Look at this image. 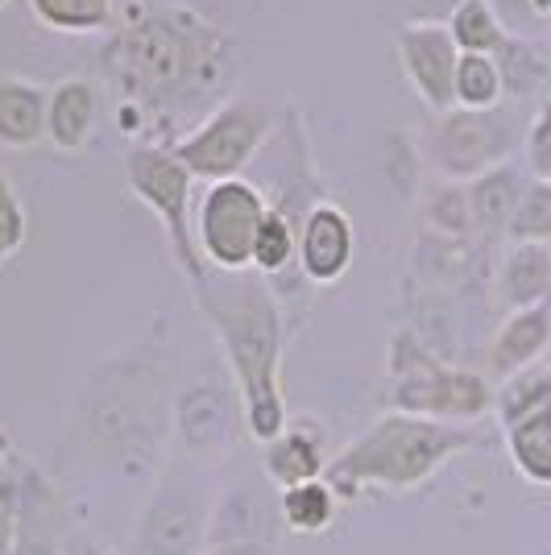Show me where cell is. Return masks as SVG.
<instances>
[{"instance_id": "cell-12", "label": "cell", "mask_w": 551, "mask_h": 555, "mask_svg": "<svg viewBox=\"0 0 551 555\" xmlns=\"http://www.w3.org/2000/svg\"><path fill=\"white\" fill-rule=\"evenodd\" d=\"M17 473H22V509H17L13 555H63V539H67L63 493L34 464H17Z\"/></svg>"}, {"instance_id": "cell-11", "label": "cell", "mask_w": 551, "mask_h": 555, "mask_svg": "<svg viewBox=\"0 0 551 555\" xmlns=\"http://www.w3.org/2000/svg\"><path fill=\"white\" fill-rule=\"evenodd\" d=\"M394 47H398V59H402V70L411 79L414 95L432 108V113H448L457 108L452 100V83H457V63L460 50L448 34V25L439 22H414L402 25L394 34Z\"/></svg>"}, {"instance_id": "cell-10", "label": "cell", "mask_w": 551, "mask_h": 555, "mask_svg": "<svg viewBox=\"0 0 551 555\" xmlns=\"http://www.w3.org/2000/svg\"><path fill=\"white\" fill-rule=\"evenodd\" d=\"M170 418H175V436H179L183 456L204 468L229 461L236 436L245 427L236 386H225L216 377H200V382L183 386L170 406Z\"/></svg>"}, {"instance_id": "cell-31", "label": "cell", "mask_w": 551, "mask_h": 555, "mask_svg": "<svg viewBox=\"0 0 551 555\" xmlns=\"http://www.w3.org/2000/svg\"><path fill=\"white\" fill-rule=\"evenodd\" d=\"M427 220H432V229L439 236H448V241H460V236H469L473 232V208H469V191L464 186H444L436 199H432V208H427Z\"/></svg>"}, {"instance_id": "cell-9", "label": "cell", "mask_w": 551, "mask_h": 555, "mask_svg": "<svg viewBox=\"0 0 551 555\" xmlns=\"http://www.w3.org/2000/svg\"><path fill=\"white\" fill-rule=\"evenodd\" d=\"M266 199L261 191L245 179L212 183L204 191V204L195 211V241L204 254L207 270L220 274H249L253 270V245L266 220Z\"/></svg>"}, {"instance_id": "cell-38", "label": "cell", "mask_w": 551, "mask_h": 555, "mask_svg": "<svg viewBox=\"0 0 551 555\" xmlns=\"http://www.w3.org/2000/svg\"><path fill=\"white\" fill-rule=\"evenodd\" d=\"M104 4H116V0H104Z\"/></svg>"}, {"instance_id": "cell-19", "label": "cell", "mask_w": 551, "mask_h": 555, "mask_svg": "<svg viewBox=\"0 0 551 555\" xmlns=\"http://www.w3.org/2000/svg\"><path fill=\"white\" fill-rule=\"evenodd\" d=\"M498 299L510 311L551 302V249L548 245H510L498 270Z\"/></svg>"}, {"instance_id": "cell-1", "label": "cell", "mask_w": 551, "mask_h": 555, "mask_svg": "<svg viewBox=\"0 0 551 555\" xmlns=\"http://www.w3.org/2000/svg\"><path fill=\"white\" fill-rule=\"evenodd\" d=\"M232 54L229 29L207 22L200 9L175 0H138L116 22L100 70L116 100V120L138 133L162 113L179 116L204 100Z\"/></svg>"}, {"instance_id": "cell-36", "label": "cell", "mask_w": 551, "mask_h": 555, "mask_svg": "<svg viewBox=\"0 0 551 555\" xmlns=\"http://www.w3.org/2000/svg\"><path fill=\"white\" fill-rule=\"evenodd\" d=\"M527 4H530V13H535L543 25L551 22V0H527Z\"/></svg>"}, {"instance_id": "cell-25", "label": "cell", "mask_w": 551, "mask_h": 555, "mask_svg": "<svg viewBox=\"0 0 551 555\" xmlns=\"http://www.w3.org/2000/svg\"><path fill=\"white\" fill-rule=\"evenodd\" d=\"M548 402H551V370L548 365H530V370L505 377L502 386L494 390V415H498V423H502L505 431V427L523 423L535 411H543Z\"/></svg>"}, {"instance_id": "cell-21", "label": "cell", "mask_w": 551, "mask_h": 555, "mask_svg": "<svg viewBox=\"0 0 551 555\" xmlns=\"http://www.w3.org/2000/svg\"><path fill=\"white\" fill-rule=\"evenodd\" d=\"M505 452L518 477L539 489H551V402L523 423L505 427Z\"/></svg>"}, {"instance_id": "cell-6", "label": "cell", "mask_w": 551, "mask_h": 555, "mask_svg": "<svg viewBox=\"0 0 551 555\" xmlns=\"http://www.w3.org/2000/svg\"><path fill=\"white\" fill-rule=\"evenodd\" d=\"M125 183H129V191L138 195L145 208L158 216L162 232L170 241V254L183 266V274L191 278V286L212 274L204 254H200L195 229H191V186H195V175L175 158V150H166V145H133L125 154Z\"/></svg>"}, {"instance_id": "cell-28", "label": "cell", "mask_w": 551, "mask_h": 555, "mask_svg": "<svg viewBox=\"0 0 551 555\" xmlns=\"http://www.w3.org/2000/svg\"><path fill=\"white\" fill-rule=\"evenodd\" d=\"M510 245H548L551 241V183H527L523 199L505 224Z\"/></svg>"}, {"instance_id": "cell-27", "label": "cell", "mask_w": 551, "mask_h": 555, "mask_svg": "<svg viewBox=\"0 0 551 555\" xmlns=\"http://www.w3.org/2000/svg\"><path fill=\"white\" fill-rule=\"evenodd\" d=\"M448 34L460 54H498L510 38L485 0H457V9L448 17Z\"/></svg>"}, {"instance_id": "cell-4", "label": "cell", "mask_w": 551, "mask_h": 555, "mask_svg": "<svg viewBox=\"0 0 551 555\" xmlns=\"http://www.w3.org/2000/svg\"><path fill=\"white\" fill-rule=\"evenodd\" d=\"M386 373H390V411L402 415L473 427L494 411V386L482 373L439 361L411 327H398L390 336Z\"/></svg>"}, {"instance_id": "cell-26", "label": "cell", "mask_w": 551, "mask_h": 555, "mask_svg": "<svg viewBox=\"0 0 551 555\" xmlns=\"http://www.w3.org/2000/svg\"><path fill=\"white\" fill-rule=\"evenodd\" d=\"M502 70L494 54H460L457 63V83H452V100L457 108L469 113H489V108H502Z\"/></svg>"}, {"instance_id": "cell-22", "label": "cell", "mask_w": 551, "mask_h": 555, "mask_svg": "<svg viewBox=\"0 0 551 555\" xmlns=\"http://www.w3.org/2000/svg\"><path fill=\"white\" fill-rule=\"evenodd\" d=\"M336 489L328 481H307V486L282 489L278 493V518L282 527L295 534H323L332 522H336Z\"/></svg>"}, {"instance_id": "cell-24", "label": "cell", "mask_w": 551, "mask_h": 555, "mask_svg": "<svg viewBox=\"0 0 551 555\" xmlns=\"http://www.w3.org/2000/svg\"><path fill=\"white\" fill-rule=\"evenodd\" d=\"M29 13L54 34H108L116 25V4L104 0H29Z\"/></svg>"}, {"instance_id": "cell-29", "label": "cell", "mask_w": 551, "mask_h": 555, "mask_svg": "<svg viewBox=\"0 0 551 555\" xmlns=\"http://www.w3.org/2000/svg\"><path fill=\"white\" fill-rule=\"evenodd\" d=\"M299 254V236L291 229V220L282 211H266L261 220V232H257V245H253V270L261 274H278L291 266V257Z\"/></svg>"}, {"instance_id": "cell-3", "label": "cell", "mask_w": 551, "mask_h": 555, "mask_svg": "<svg viewBox=\"0 0 551 555\" xmlns=\"http://www.w3.org/2000/svg\"><path fill=\"white\" fill-rule=\"evenodd\" d=\"M477 443H482L477 427L386 411L366 436H357L345 452L328 461L323 481L336 489V498H357L361 489L407 493V489L427 486L452 456Z\"/></svg>"}, {"instance_id": "cell-32", "label": "cell", "mask_w": 551, "mask_h": 555, "mask_svg": "<svg viewBox=\"0 0 551 555\" xmlns=\"http://www.w3.org/2000/svg\"><path fill=\"white\" fill-rule=\"evenodd\" d=\"M523 150H527V166L535 183H551V100H543L539 113L530 116L527 133H523Z\"/></svg>"}, {"instance_id": "cell-30", "label": "cell", "mask_w": 551, "mask_h": 555, "mask_svg": "<svg viewBox=\"0 0 551 555\" xmlns=\"http://www.w3.org/2000/svg\"><path fill=\"white\" fill-rule=\"evenodd\" d=\"M25 236H29V216H25L22 195L9 183V175L0 170V266L22 254Z\"/></svg>"}, {"instance_id": "cell-37", "label": "cell", "mask_w": 551, "mask_h": 555, "mask_svg": "<svg viewBox=\"0 0 551 555\" xmlns=\"http://www.w3.org/2000/svg\"><path fill=\"white\" fill-rule=\"evenodd\" d=\"M4 4H9V0H0V9H4Z\"/></svg>"}, {"instance_id": "cell-8", "label": "cell", "mask_w": 551, "mask_h": 555, "mask_svg": "<svg viewBox=\"0 0 551 555\" xmlns=\"http://www.w3.org/2000/svg\"><path fill=\"white\" fill-rule=\"evenodd\" d=\"M518 138H523L518 116L505 113V108H489V113L448 108L432 125L427 158L452 183H473L485 170L510 163V150L518 145Z\"/></svg>"}, {"instance_id": "cell-14", "label": "cell", "mask_w": 551, "mask_h": 555, "mask_svg": "<svg viewBox=\"0 0 551 555\" xmlns=\"http://www.w3.org/2000/svg\"><path fill=\"white\" fill-rule=\"evenodd\" d=\"M245 543H274V518H270V502L257 493V481H236V486L216 493V509H212V531H207V547H245Z\"/></svg>"}, {"instance_id": "cell-35", "label": "cell", "mask_w": 551, "mask_h": 555, "mask_svg": "<svg viewBox=\"0 0 551 555\" xmlns=\"http://www.w3.org/2000/svg\"><path fill=\"white\" fill-rule=\"evenodd\" d=\"M204 555H270V547H261V543H245V547H207Z\"/></svg>"}, {"instance_id": "cell-15", "label": "cell", "mask_w": 551, "mask_h": 555, "mask_svg": "<svg viewBox=\"0 0 551 555\" xmlns=\"http://www.w3.org/2000/svg\"><path fill=\"white\" fill-rule=\"evenodd\" d=\"M100 129V92L92 79L75 75L50 88L47 104V141L63 154H84Z\"/></svg>"}, {"instance_id": "cell-2", "label": "cell", "mask_w": 551, "mask_h": 555, "mask_svg": "<svg viewBox=\"0 0 551 555\" xmlns=\"http://www.w3.org/2000/svg\"><path fill=\"white\" fill-rule=\"evenodd\" d=\"M200 311L229 357L232 386L241 393L245 431L257 443H270L291 427L282 398V307L274 291L249 274H207L195 286Z\"/></svg>"}, {"instance_id": "cell-16", "label": "cell", "mask_w": 551, "mask_h": 555, "mask_svg": "<svg viewBox=\"0 0 551 555\" xmlns=\"http://www.w3.org/2000/svg\"><path fill=\"white\" fill-rule=\"evenodd\" d=\"M328 468V452H323V431L316 423L299 418L295 427H286L282 436H274L270 443H261V473L266 481L282 493V489L307 486L320 481Z\"/></svg>"}, {"instance_id": "cell-20", "label": "cell", "mask_w": 551, "mask_h": 555, "mask_svg": "<svg viewBox=\"0 0 551 555\" xmlns=\"http://www.w3.org/2000/svg\"><path fill=\"white\" fill-rule=\"evenodd\" d=\"M523 175H518V166H494V170H485L482 179H473V183H464L469 191V208H473V229L482 232H505L510 224V216L518 208V199H523Z\"/></svg>"}, {"instance_id": "cell-13", "label": "cell", "mask_w": 551, "mask_h": 555, "mask_svg": "<svg viewBox=\"0 0 551 555\" xmlns=\"http://www.w3.org/2000/svg\"><path fill=\"white\" fill-rule=\"evenodd\" d=\"M353 249H357V232H353V220L341 204H316L303 216L299 266L311 282H320V286L341 282L353 266Z\"/></svg>"}, {"instance_id": "cell-34", "label": "cell", "mask_w": 551, "mask_h": 555, "mask_svg": "<svg viewBox=\"0 0 551 555\" xmlns=\"http://www.w3.org/2000/svg\"><path fill=\"white\" fill-rule=\"evenodd\" d=\"M485 4L494 9V17L502 22V29L510 38H535L543 29V22L530 13L527 0H485Z\"/></svg>"}, {"instance_id": "cell-18", "label": "cell", "mask_w": 551, "mask_h": 555, "mask_svg": "<svg viewBox=\"0 0 551 555\" xmlns=\"http://www.w3.org/2000/svg\"><path fill=\"white\" fill-rule=\"evenodd\" d=\"M47 104L50 92L34 79L0 75V145L29 150L47 138Z\"/></svg>"}, {"instance_id": "cell-7", "label": "cell", "mask_w": 551, "mask_h": 555, "mask_svg": "<svg viewBox=\"0 0 551 555\" xmlns=\"http://www.w3.org/2000/svg\"><path fill=\"white\" fill-rule=\"evenodd\" d=\"M270 133V108L257 100H229L216 113H207V120L187 133L175 150V158L207 183H229L241 179V170L253 163V154L261 150V141Z\"/></svg>"}, {"instance_id": "cell-17", "label": "cell", "mask_w": 551, "mask_h": 555, "mask_svg": "<svg viewBox=\"0 0 551 555\" xmlns=\"http://www.w3.org/2000/svg\"><path fill=\"white\" fill-rule=\"evenodd\" d=\"M551 345V302L548 307H527V311H510L502 327L489 340V373L505 382L514 373L530 370L543 361Z\"/></svg>"}, {"instance_id": "cell-23", "label": "cell", "mask_w": 551, "mask_h": 555, "mask_svg": "<svg viewBox=\"0 0 551 555\" xmlns=\"http://www.w3.org/2000/svg\"><path fill=\"white\" fill-rule=\"evenodd\" d=\"M498 70H502V88L510 100H530L539 95V88L551 79V59L548 50L535 38H505L502 50L494 54Z\"/></svg>"}, {"instance_id": "cell-33", "label": "cell", "mask_w": 551, "mask_h": 555, "mask_svg": "<svg viewBox=\"0 0 551 555\" xmlns=\"http://www.w3.org/2000/svg\"><path fill=\"white\" fill-rule=\"evenodd\" d=\"M17 509H22V473H17V464L0 456V555H13Z\"/></svg>"}, {"instance_id": "cell-5", "label": "cell", "mask_w": 551, "mask_h": 555, "mask_svg": "<svg viewBox=\"0 0 551 555\" xmlns=\"http://www.w3.org/2000/svg\"><path fill=\"white\" fill-rule=\"evenodd\" d=\"M216 493L204 464L175 456L145 493L129 555H204Z\"/></svg>"}]
</instances>
